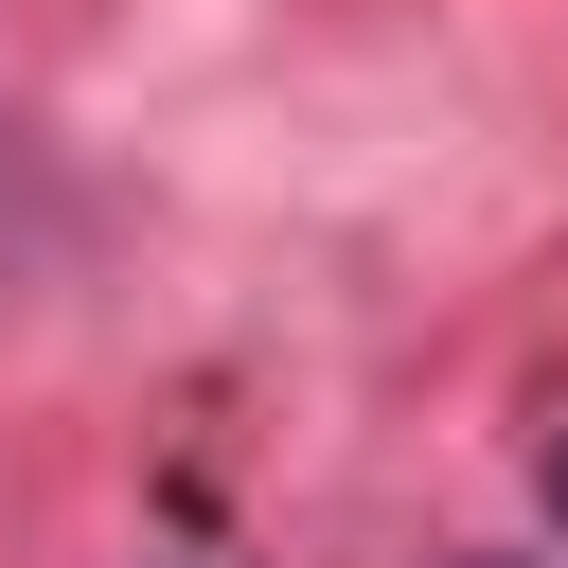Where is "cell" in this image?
<instances>
[{
	"mask_svg": "<svg viewBox=\"0 0 568 568\" xmlns=\"http://www.w3.org/2000/svg\"><path fill=\"white\" fill-rule=\"evenodd\" d=\"M550 515H568V444H550Z\"/></svg>",
	"mask_w": 568,
	"mask_h": 568,
	"instance_id": "1",
	"label": "cell"
}]
</instances>
